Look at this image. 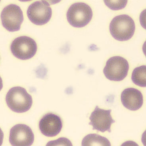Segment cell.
<instances>
[{
  "instance_id": "cell-11",
  "label": "cell",
  "mask_w": 146,
  "mask_h": 146,
  "mask_svg": "<svg viewBox=\"0 0 146 146\" xmlns=\"http://www.w3.org/2000/svg\"><path fill=\"white\" fill-rule=\"evenodd\" d=\"M121 100L123 105L129 110L137 111L142 106L143 97L142 94L136 88H126L122 92Z\"/></svg>"
},
{
  "instance_id": "cell-1",
  "label": "cell",
  "mask_w": 146,
  "mask_h": 146,
  "mask_svg": "<svg viewBox=\"0 0 146 146\" xmlns=\"http://www.w3.org/2000/svg\"><path fill=\"white\" fill-rule=\"evenodd\" d=\"M109 29L114 38L120 41H127L134 35L135 26L130 16L122 14L114 17L110 24Z\"/></svg>"
},
{
  "instance_id": "cell-10",
  "label": "cell",
  "mask_w": 146,
  "mask_h": 146,
  "mask_svg": "<svg viewBox=\"0 0 146 146\" xmlns=\"http://www.w3.org/2000/svg\"><path fill=\"white\" fill-rule=\"evenodd\" d=\"M63 122L57 115L48 113L41 118L39 122V128L42 134L48 137L56 136L61 131Z\"/></svg>"
},
{
  "instance_id": "cell-13",
  "label": "cell",
  "mask_w": 146,
  "mask_h": 146,
  "mask_svg": "<svg viewBox=\"0 0 146 146\" xmlns=\"http://www.w3.org/2000/svg\"><path fill=\"white\" fill-rule=\"evenodd\" d=\"M131 80L135 85L139 87L146 86V66L143 65L134 69L131 75Z\"/></svg>"
},
{
  "instance_id": "cell-12",
  "label": "cell",
  "mask_w": 146,
  "mask_h": 146,
  "mask_svg": "<svg viewBox=\"0 0 146 146\" xmlns=\"http://www.w3.org/2000/svg\"><path fill=\"white\" fill-rule=\"evenodd\" d=\"M82 146H111L109 141L106 138L96 134L87 135L82 141Z\"/></svg>"
},
{
  "instance_id": "cell-14",
  "label": "cell",
  "mask_w": 146,
  "mask_h": 146,
  "mask_svg": "<svg viewBox=\"0 0 146 146\" xmlns=\"http://www.w3.org/2000/svg\"><path fill=\"white\" fill-rule=\"evenodd\" d=\"M104 3L111 10H117L125 8L127 1H104Z\"/></svg>"
},
{
  "instance_id": "cell-7",
  "label": "cell",
  "mask_w": 146,
  "mask_h": 146,
  "mask_svg": "<svg viewBox=\"0 0 146 146\" xmlns=\"http://www.w3.org/2000/svg\"><path fill=\"white\" fill-rule=\"evenodd\" d=\"M27 14L31 22L36 25H42L50 20L52 10L48 2L37 1L29 6Z\"/></svg>"
},
{
  "instance_id": "cell-2",
  "label": "cell",
  "mask_w": 146,
  "mask_h": 146,
  "mask_svg": "<svg viewBox=\"0 0 146 146\" xmlns=\"http://www.w3.org/2000/svg\"><path fill=\"white\" fill-rule=\"evenodd\" d=\"M6 101L9 108L17 113L27 111L33 104L32 96L26 89L20 87L10 88L6 95Z\"/></svg>"
},
{
  "instance_id": "cell-5",
  "label": "cell",
  "mask_w": 146,
  "mask_h": 146,
  "mask_svg": "<svg viewBox=\"0 0 146 146\" xmlns=\"http://www.w3.org/2000/svg\"><path fill=\"white\" fill-rule=\"evenodd\" d=\"M37 45L34 39L21 36L14 39L10 45V50L16 58L22 60L32 58L37 52Z\"/></svg>"
},
{
  "instance_id": "cell-8",
  "label": "cell",
  "mask_w": 146,
  "mask_h": 146,
  "mask_svg": "<svg viewBox=\"0 0 146 146\" xmlns=\"http://www.w3.org/2000/svg\"><path fill=\"white\" fill-rule=\"evenodd\" d=\"M111 110H104L96 106L89 117L91 122L89 124L93 127V130L104 133L106 131L111 132V126L116 122L111 115Z\"/></svg>"
},
{
  "instance_id": "cell-4",
  "label": "cell",
  "mask_w": 146,
  "mask_h": 146,
  "mask_svg": "<svg viewBox=\"0 0 146 146\" xmlns=\"http://www.w3.org/2000/svg\"><path fill=\"white\" fill-rule=\"evenodd\" d=\"M129 69V63L125 58L115 56L111 57L106 62L103 73L108 80L120 82L127 76Z\"/></svg>"
},
{
  "instance_id": "cell-3",
  "label": "cell",
  "mask_w": 146,
  "mask_h": 146,
  "mask_svg": "<svg viewBox=\"0 0 146 146\" xmlns=\"http://www.w3.org/2000/svg\"><path fill=\"white\" fill-rule=\"evenodd\" d=\"M93 11L89 5L83 3L72 4L67 14V20L73 27H84L88 24L93 17Z\"/></svg>"
},
{
  "instance_id": "cell-6",
  "label": "cell",
  "mask_w": 146,
  "mask_h": 146,
  "mask_svg": "<svg viewBox=\"0 0 146 146\" xmlns=\"http://www.w3.org/2000/svg\"><path fill=\"white\" fill-rule=\"evenodd\" d=\"M24 19L22 10L19 6L15 4H10L5 7L1 14L3 26L12 32L20 30Z\"/></svg>"
},
{
  "instance_id": "cell-9",
  "label": "cell",
  "mask_w": 146,
  "mask_h": 146,
  "mask_svg": "<svg viewBox=\"0 0 146 146\" xmlns=\"http://www.w3.org/2000/svg\"><path fill=\"white\" fill-rule=\"evenodd\" d=\"M34 140V133L27 125L16 124L10 129L9 142L12 146H31Z\"/></svg>"
}]
</instances>
